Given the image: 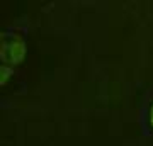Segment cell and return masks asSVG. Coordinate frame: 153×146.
<instances>
[{
  "label": "cell",
  "instance_id": "obj_1",
  "mask_svg": "<svg viewBox=\"0 0 153 146\" xmlns=\"http://www.w3.org/2000/svg\"><path fill=\"white\" fill-rule=\"evenodd\" d=\"M27 53L26 41L16 31H4L2 33V43H0V60L2 65L16 66L24 61Z\"/></svg>",
  "mask_w": 153,
  "mask_h": 146
},
{
  "label": "cell",
  "instance_id": "obj_2",
  "mask_svg": "<svg viewBox=\"0 0 153 146\" xmlns=\"http://www.w3.org/2000/svg\"><path fill=\"white\" fill-rule=\"evenodd\" d=\"M0 73H2V76H0V82H2V85H5L7 82H9V78H10L12 75V68L10 66H5V65H2V68H0Z\"/></svg>",
  "mask_w": 153,
  "mask_h": 146
},
{
  "label": "cell",
  "instance_id": "obj_3",
  "mask_svg": "<svg viewBox=\"0 0 153 146\" xmlns=\"http://www.w3.org/2000/svg\"><path fill=\"white\" fill-rule=\"evenodd\" d=\"M146 121H148V124H150V127L153 129V104L150 105V109H148V117H146Z\"/></svg>",
  "mask_w": 153,
  "mask_h": 146
}]
</instances>
